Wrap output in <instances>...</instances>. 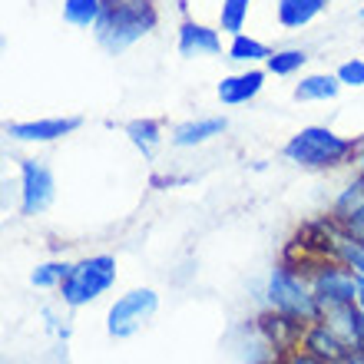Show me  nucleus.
<instances>
[{
    "label": "nucleus",
    "mask_w": 364,
    "mask_h": 364,
    "mask_svg": "<svg viewBox=\"0 0 364 364\" xmlns=\"http://www.w3.org/2000/svg\"><path fill=\"white\" fill-rule=\"evenodd\" d=\"M156 27H159L156 0H103L100 20L93 23V40L109 57H119L149 37Z\"/></svg>",
    "instance_id": "1"
},
{
    "label": "nucleus",
    "mask_w": 364,
    "mask_h": 364,
    "mask_svg": "<svg viewBox=\"0 0 364 364\" xmlns=\"http://www.w3.org/2000/svg\"><path fill=\"white\" fill-rule=\"evenodd\" d=\"M358 153V143L351 136H341L328 126H305L285 143L282 156L301 169H335L345 166Z\"/></svg>",
    "instance_id": "2"
},
{
    "label": "nucleus",
    "mask_w": 364,
    "mask_h": 364,
    "mask_svg": "<svg viewBox=\"0 0 364 364\" xmlns=\"http://www.w3.org/2000/svg\"><path fill=\"white\" fill-rule=\"evenodd\" d=\"M116 285V259L113 255H90L70 265V275L60 285V298L67 308L93 305L100 295H106Z\"/></svg>",
    "instance_id": "3"
},
{
    "label": "nucleus",
    "mask_w": 364,
    "mask_h": 364,
    "mask_svg": "<svg viewBox=\"0 0 364 364\" xmlns=\"http://www.w3.org/2000/svg\"><path fill=\"white\" fill-rule=\"evenodd\" d=\"M265 295H269L272 308H275L278 315L295 318L301 325H305V321H321V315H325L321 305H318L311 282H305V278L298 275L295 269H288V265H282V269H275L269 275Z\"/></svg>",
    "instance_id": "4"
},
{
    "label": "nucleus",
    "mask_w": 364,
    "mask_h": 364,
    "mask_svg": "<svg viewBox=\"0 0 364 364\" xmlns=\"http://www.w3.org/2000/svg\"><path fill=\"white\" fill-rule=\"evenodd\" d=\"M156 311H159V295H156L153 288H133V291L119 295L109 305V311H106V331H109V338H119V341L133 338L153 321Z\"/></svg>",
    "instance_id": "5"
},
{
    "label": "nucleus",
    "mask_w": 364,
    "mask_h": 364,
    "mask_svg": "<svg viewBox=\"0 0 364 364\" xmlns=\"http://www.w3.org/2000/svg\"><path fill=\"white\" fill-rule=\"evenodd\" d=\"M308 282L315 288V298H318V305H321V311L358 305V275L348 269V265H341V262L318 265Z\"/></svg>",
    "instance_id": "6"
},
{
    "label": "nucleus",
    "mask_w": 364,
    "mask_h": 364,
    "mask_svg": "<svg viewBox=\"0 0 364 364\" xmlns=\"http://www.w3.org/2000/svg\"><path fill=\"white\" fill-rule=\"evenodd\" d=\"M57 199V179L43 159H20V212L43 215Z\"/></svg>",
    "instance_id": "7"
},
{
    "label": "nucleus",
    "mask_w": 364,
    "mask_h": 364,
    "mask_svg": "<svg viewBox=\"0 0 364 364\" xmlns=\"http://www.w3.org/2000/svg\"><path fill=\"white\" fill-rule=\"evenodd\" d=\"M83 116H43V119H14L7 123V136L17 143H57L63 136L77 133Z\"/></svg>",
    "instance_id": "8"
},
{
    "label": "nucleus",
    "mask_w": 364,
    "mask_h": 364,
    "mask_svg": "<svg viewBox=\"0 0 364 364\" xmlns=\"http://www.w3.org/2000/svg\"><path fill=\"white\" fill-rule=\"evenodd\" d=\"M176 50L182 60L199 57H219L222 53V33L215 27H205L199 20H182L176 33Z\"/></svg>",
    "instance_id": "9"
},
{
    "label": "nucleus",
    "mask_w": 364,
    "mask_h": 364,
    "mask_svg": "<svg viewBox=\"0 0 364 364\" xmlns=\"http://www.w3.org/2000/svg\"><path fill=\"white\" fill-rule=\"evenodd\" d=\"M331 222L341 232L364 242V176H358L331 205Z\"/></svg>",
    "instance_id": "10"
},
{
    "label": "nucleus",
    "mask_w": 364,
    "mask_h": 364,
    "mask_svg": "<svg viewBox=\"0 0 364 364\" xmlns=\"http://www.w3.org/2000/svg\"><path fill=\"white\" fill-rule=\"evenodd\" d=\"M265 77H269V70L245 67L242 73H229V77H222L219 87H215V96H219L222 106H245V103H252V100L262 93Z\"/></svg>",
    "instance_id": "11"
},
{
    "label": "nucleus",
    "mask_w": 364,
    "mask_h": 364,
    "mask_svg": "<svg viewBox=\"0 0 364 364\" xmlns=\"http://www.w3.org/2000/svg\"><path fill=\"white\" fill-rule=\"evenodd\" d=\"M225 129H229V119H225V116H199V119H186V123L176 126L173 136H169V143H173L176 149H196V146H205L209 139L222 136Z\"/></svg>",
    "instance_id": "12"
},
{
    "label": "nucleus",
    "mask_w": 364,
    "mask_h": 364,
    "mask_svg": "<svg viewBox=\"0 0 364 364\" xmlns=\"http://www.w3.org/2000/svg\"><path fill=\"white\" fill-rule=\"evenodd\" d=\"M301 338H305V348H308V351H311V355H318V358H325L328 364L345 361V355L351 351V345H348L345 338L338 335V331L328 325V321H318V325H311Z\"/></svg>",
    "instance_id": "13"
},
{
    "label": "nucleus",
    "mask_w": 364,
    "mask_h": 364,
    "mask_svg": "<svg viewBox=\"0 0 364 364\" xmlns=\"http://www.w3.org/2000/svg\"><path fill=\"white\" fill-rule=\"evenodd\" d=\"M331 0H275V20L285 30H301L315 17H321Z\"/></svg>",
    "instance_id": "14"
},
{
    "label": "nucleus",
    "mask_w": 364,
    "mask_h": 364,
    "mask_svg": "<svg viewBox=\"0 0 364 364\" xmlns=\"http://www.w3.org/2000/svg\"><path fill=\"white\" fill-rule=\"evenodd\" d=\"M341 83H338L335 73H308L295 83V100L298 103H328L335 100Z\"/></svg>",
    "instance_id": "15"
},
{
    "label": "nucleus",
    "mask_w": 364,
    "mask_h": 364,
    "mask_svg": "<svg viewBox=\"0 0 364 364\" xmlns=\"http://www.w3.org/2000/svg\"><path fill=\"white\" fill-rule=\"evenodd\" d=\"M225 57L232 60V63H242V67H259V63H265V60L272 57V50L262 43L259 37H252V33H235V37L229 40V47H225Z\"/></svg>",
    "instance_id": "16"
},
{
    "label": "nucleus",
    "mask_w": 364,
    "mask_h": 364,
    "mask_svg": "<svg viewBox=\"0 0 364 364\" xmlns=\"http://www.w3.org/2000/svg\"><path fill=\"white\" fill-rule=\"evenodd\" d=\"M126 136H129V143L139 149L143 156H153L159 146H163V123L159 119H129L126 123Z\"/></svg>",
    "instance_id": "17"
},
{
    "label": "nucleus",
    "mask_w": 364,
    "mask_h": 364,
    "mask_svg": "<svg viewBox=\"0 0 364 364\" xmlns=\"http://www.w3.org/2000/svg\"><path fill=\"white\" fill-rule=\"evenodd\" d=\"M305 63H308V53L301 47H282V50H272V57L265 60V70L272 77H295V73H301Z\"/></svg>",
    "instance_id": "18"
},
{
    "label": "nucleus",
    "mask_w": 364,
    "mask_h": 364,
    "mask_svg": "<svg viewBox=\"0 0 364 364\" xmlns=\"http://www.w3.org/2000/svg\"><path fill=\"white\" fill-rule=\"evenodd\" d=\"M331 245H335V259L341 265H348L358 278H364V242L355 239V235H348V232H338Z\"/></svg>",
    "instance_id": "19"
},
{
    "label": "nucleus",
    "mask_w": 364,
    "mask_h": 364,
    "mask_svg": "<svg viewBox=\"0 0 364 364\" xmlns=\"http://www.w3.org/2000/svg\"><path fill=\"white\" fill-rule=\"evenodd\" d=\"M100 10H103V0H63V20L77 30H93Z\"/></svg>",
    "instance_id": "20"
},
{
    "label": "nucleus",
    "mask_w": 364,
    "mask_h": 364,
    "mask_svg": "<svg viewBox=\"0 0 364 364\" xmlns=\"http://www.w3.org/2000/svg\"><path fill=\"white\" fill-rule=\"evenodd\" d=\"M249 10H252V0H222L219 4V30L222 33H242L245 23H249Z\"/></svg>",
    "instance_id": "21"
},
{
    "label": "nucleus",
    "mask_w": 364,
    "mask_h": 364,
    "mask_svg": "<svg viewBox=\"0 0 364 364\" xmlns=\"http://www.w3.org/2000/svg\"><path fill=\"white\" fill-rule=\"evenodd\" d=\"M67 275H70L67 262H43V265H37V269L30 272V282L37 288H60Z\"/></svg>",
    "instance_id": "22"
},
{
    "label": "nucleus",
    "mask_w": 364,
    "mask_h": 364,
    "mask_svg": "<svg viewBox=\"0 0 364 364\" xmlns=\"http://www.w3.org/2000/svg\"><path fill=\"white\" fill-rule=\"evenodd\" d=\"M335 77H338V83H341V87H351V90L364 87V60L361 57L345 60V63L335 70Z\"/></svg>",
    "instance_id": "23"
},
{
    "label": "nucleus",
    "mask_w": 364,
    "mask_h": 364,
    "mask_svg": "<svg viewBox=\"0 0 364 364\" xmlns=\"http://www.w3.org/2000/svg\"><path fill=\"white\" fill-rule=\"evenodd\" d=\"M285 364H328L325 358H318V355H311V351H295V355H288V361Z\"/></svg>",
    "instance_id": "24"
},
{
    "label": "nucleus",
    "mask_w": 364,
    "mask_h": 364,
    "mask_svg": "<svg viewBox=\"0 0 364 364\" xmlns=\"http://www.w3.org/2000/svg\"><path fill=\"white\" fill-rule=\"evenodd\" d=\"M358 308H361V315H364V278H358Z\"/></svg>",
    "instance_id": "25"
},
{
    "label": "nucleus",
    "mask_w": 364,
    "mask_h": 364,
    "mask_svg": "<svg viewBox=\"0 0 364 364\" xmlns=\"http://www.w3.org/2000/svg\"><path fill=\"white\" fill-rule=\"evenodd\" d=\"M358 345H361V351H364V315H361V338H358Z\"/></svg>",
    "instance_id": "26"
},
{
    "label": "nucleus",
    "mask_w": 364,
    "mask_h": 364,
    "mask_svg": "<svg viewBox=\"0 0 364 364\" xmlns=\"http://www.w3.org/2000/svg\"><path fill=\"white\" fill-rule=\"evenodd\" d=\"M358 163H361V176H364V149L358 153Z\"/></svg>",
    "instance_id": "27"
},
{
    "label": "nucleus",
    "mask_w": 364,
    "mask_h": 364,
    "mask_svg": "<svg viewBox=\"0 0 364 364\" xmlns=\"http://www.w3.org/2000/svg\"><path fill=\"white\" fill-rule=\"evenodd\" d=\"M361 17H364V7H361Z\"/></svg>",
    "instance_id": "28"
}]
</instances>
